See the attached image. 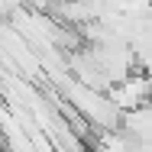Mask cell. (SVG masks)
<instances>
[{
	"label": "cell",
	"instance_id": "1",
	"mask_svg": "<svg viewBox=\"0 0 152 152\" xmlns=\"http://www.w3.org/2000/svg\"><path fill=\"white\" fill-rule=\"evenodd\" d=\"M23 7H29V10H45V13H52V3L55 0H20Z\"/></svg>",
	"mask_w": 152,
	"mask_h": 152
}]
</instances>
